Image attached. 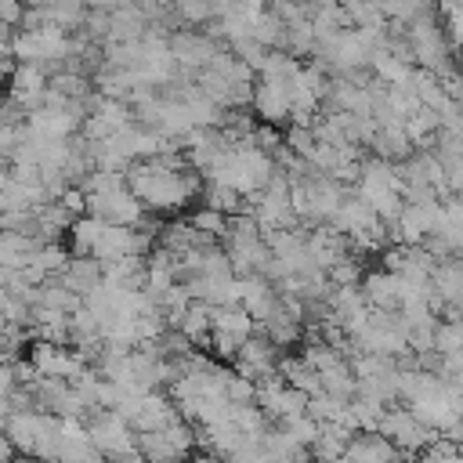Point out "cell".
Returning a JSON list of instances; mask_svg holds the SVG:
<instances>
[{"instance_id": "cell-1", "label": "cell", "mask_w": 463, "mask_h": 463, "mask_svg": "<svg viewBox=\"0 0 463 463\" xmlns=\"http://www.w3.org/2000/svg\"><path fill=\"white\" fill-rule=\"evenodd\" d=\"M4 434H7V441L18 456L54 463L58 445H61V416L43 412V409H14L4 420Z\"/></svg>"}, {"instance_id": "cell-2", "label": "cell", "mask_w": 463, "mask_h": 463, "mask_svg": "<svg viewBox=\"0 0 463 463\" xmlns=\"http://www.w3.org/2000/svg\"><path fill=\"white\" fill-rule=\"evenodd\" d=\"M199 430L184 420L170 423V427H159V430H145L137 434V452L148 459V463H188L199 449Z\"/></svg>"}, {"instance_id": "cell-3", "label": "cell", "mask_w": 463, "mask_h": 463, "mask_svg": "<svg viewBox=\"0 0 463 463\" xmlns=\"http://www.w3.org/2000/svg\"><path fill=\"white\" fill-rule=\"evenodd\" d=\"M25 362L33 365L36 376L69 380V383H76L90 369V362H87V354L80 347H72V344H51V340H33L29 351H25Z\"/></svg>"}, {"instance_id": "cell-4", "label": "cell", "mask_w": 463, "mask_h": 463, "mask_svg": "<svg viewBox=\"0 0 463 463\" xmlns=\"http://www.w3.org/2000/svg\"><path fill=\"white\" fill-rule=\"evenodd\" d=\"M380 434L391 438L402 456H420L423 449H430V445L441 438V434H438L434 427H427L409 405H391V409L383 412V420H380Z\"/></svg>"}, {"instance_id": "cell-5", "label": "cell", "mask_w": 463, "mask_h": 463, "mask_svg": "<svg viewBox=\"0 0 463 463\" xmlns=\"http://www.w3.org/2000/svg\"><path fill=\"white\" fill-rule=\"evenodd\" d=\"M257 336V322L246 315L242 304H232V307H213V326H210V347L221 354V358H232Z\"/></svg>"}, {"instance_id": "cell-6", "label": "cell", "mask_w": 463, "mask_h": 463, "mask_svg": "<svg viewBox=\"0 0 463 463\" xmlns=\"http://www.w3.org/2000/svg\"><path fill=\"white\" fill-rule=\"evenodd\" d=\"M87 430H90V441H94V452H101L105 459H119L127 452L137 449V430L130 427V420H123L119 412H94L87 420Z\"/></svg>"}, {"instance_id": "cell-7", "label": "cell", "mask_w": 463, "mask_h": 463, "mask_svg": "<svg viewBox=\"0 0 463 463\" xmlns=\"http://www.w3.org/2000/svg\"><path fill=\"white\" fill-rule=\"evenodd\" d=\"M307 402H311V398L300 394L297 387H289L282 376L257 383V409H260L271 423H286V420H293V416H304V412H307Z\"/></svg>"}, {"instance_id": "cell-8", "label": "cell", "mask_w": 463, "mask_h": 463, "mask_svg": "<svg viewBox=\"0 0 463 463\" xmlns=\"http://www.w3.org/2000/svg\"><path fill=\"white\" fill-rule=\"evenodd\" d=\"M253 109H257V119L264 127L286 123L293 116V80L257 76V83H253Z\"/></svg>"}, {"instance_id": "cell-9", "label": "cell", "mask_w": 463, "mask_h": 463, "mask_svg": "<svg viewBox=\"0 0 463 463\" xmlns=\"http://www.w3.org/2000/svg\"><path fill=\"white\" fill-rule=\"evenodd\" d=\"M47 90H51V76H47L40 65L18 61L14 72L7 76V101H14V105L25 109V112L40 109L43 98H47Z\"/></svg>"}, {"instance_id": "cell-10", "label": "cell", "mask_w": 463, "mask_h": 463, "mask_svg": "<svg viewBox=\"0 0 463 463\" xmlns=\"http://www.w3.org/2000/svg\"><path fill=\"white\" fill-rule=\"evenodd\" d=\"M279 365H282V354L271 340L264 336H253L239 354H235V373L253 380V383H264V380H275L279 376Z\"/></svg>"}, {"instance_id": "cell-11", "label": "cell", "mask_w": 463, "mask_h": 463, "mask_svg": "<svg viewBox=\"0 0 463 463\" xmlns=\"http://www.w3.org/2000/svg\"><path fill=\"white\" fill-rule=\"evenodd\" d=\"M239 304L246 307V315H250L257 326H264V322L282 307V297H279V289H275L271 279L250 275V279H242V300H239Z\"/></svg>"}, {"instance_id": "cell-12", "label": "cell", "mask_w": 463, "mask_h": 463, "mask_svg": "<svg viewBox=\"0 0 463 463\" xmlns=\"http://www.w3.org/2000/svg\"><path fill=\"white\" fill-rule=\"evenodd\" d=\"M351 463H402V452L394 449L391 438H383L380 430H358L351 441H347V452H344Z\"/></svg>"}, {"instance_id": "cell-13", "label": "cell", "mask_w": 463, "mask_h": 463, "mask_svg": "<svg viewBox=\"0 0 463 463\" xmlns=\"http://www.w3.org/2000/svg\"><path fill=\"white\" fill-rule=\"evenodd\" d=\"M80 300H87L101 282H105V271H101V260H94V257H69V264H65V271L58 275Z\"/></svg>"}, {"instance_id": "cell-14", "label": "cell", "mask_w": 463, "mask_h": 463, "mask_svg": "<svg viewBox=\"0 0 463 463\" xmlns=\"http://www.w3.org/2000/svg\"><path fill=\"white\" fill-rule=\"evenodd\" d=\"M304 326H307L304 318H297V315H289L286 307H279V311L260 326V336L271 340V344L282 351V347H297V344L304 340Z\"/></svg>"}, {"instance_id": "cell-15", "label": "cell", "mask_w": 463, "mask_h": 463, "mask_svg": "<svg viewBox=\"0 0 463 463\" xmlns=\"http://www.w3.org/2000/svg\"><path fill=\"white\" fill-rule=\"evenodd\" d=\"M210 326H213V307L203 304V300H192V304L184 307L181 322H177V333H181L192 347H199V344H210Z\"/></svg>"}, {"instance_id": "cell-16", "label": "cell", "mask_w": 463, "mask_h": 463, "mask_svg": "<svg viewBox=\"0 0 463 463\" xmlns=\"http://www.w3.org/2000/svg\"><path fill=\"white\" fill-rule=\"evenodd\" d=\"M101 228H105V221H98V217H90V213L76 217V221H72V228H69L72 257H94L98 239H101Z\"/></svg>"}, {"instance_id": "cell-17", "label": "cell", "mask_w": 463, "mask_h": 463, "mask_svg": "<svg viewBox=\"0 0 463 463\" xmlns=\"http://www.w3.org/2000/svg\"><path fill=\"white\" fill-rule=\"evenodd\" d=\"M300 449H307L311 452V445L318 441V430H322V423L311 416V412H304V416H293V420H286V423H279Z\"/></svg>"}, {"instance_id": "cell-18", "label": "cell", "mask_w": 463, "mask_h": 463, "mask_svg": "<svg viewBox=\"0 0 463 463\" xmlns=\"http://www.w3.org/2000/svg\"><path fill=\"white\" fill-rule=\"evenodd\" d=\"M11 459H14V449H11L7 434H4V423H0V463H11Z\"/></svg>"}, {"instance_id": "cell-19", "label": "cell", "mask_w": 463, "mask_h": 463, "mask_svg": "<svg viewBox=\"0 0 463 463\" xmlns=\"http://www.w3.org/2000/svg\"><path fill=\"white\" fill-rule=\"evenodd\" d=\"M80 463H109L101 452H94V456H87V459H80Z\"/></svg>"}, {"instance_id": "cell-20", "label": "cell", "mask_w": 463, "mask_h": 463, "mask_svg": "<svg viewBox=\"0 0 463 463\" xmlns=\"http://www.w3.org/2000/svg\"><path fill=\"white\" fill-rule=\"evenodd\" d=\"M11 463H40V459H33V456H14Z\"/></svg>"}]
</instances>
